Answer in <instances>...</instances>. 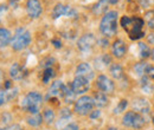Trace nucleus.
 <instances>
[{
  "mask_svg": "<svg viewBox=\"0 0 154 130\" xmlns=\"http://www.w3.org/2000/svg\"><path fill=\"white\" fill-rule=\"evenodd\" d=\"M127 105H128V101H127V99H121V101L119 102V104L115 107V109H114V113H115V115H119V113H121V112L126 111Z\"/></svg>",
  "mask_w": 154,
  "mask_h": 130,
  "instance_id": "7c9ffc66",
  "label": "nucleus"
},
{
  "mask_svg": "<svg viewBox=\"0 0 154 130\" xmlns=\"http://www.w3.org/2000/svg\"><path fill=\"white\" fill-rule=\"evenodd\" d=\"M43 97L37 91H30L24 97L21 102V108L29 113H38L42 107Z\"/></svg>",
  "mask_w": 154,
  "mask_h": 130,
  "instance_id": "20e7f679",
  "label": "nucleus"
},
{
  "mask_svg": "<svg viewBox=\"0 0 154 130\" xmlns=\"http://www.w3.org/2000/svg\"><path fill=\"white\" fill-rule=\"evenodd\" d=\"M94 107H95L94 98L90 97V96L83 95L78 99H76V102L74 103V111L76 112L77 115L85 116V115H89L93 111Z\"/></svg>",
  "mask_w": 154,
  "mask_h": 130,
  "instance_id": "39448f33",
  "label": "nucleus"
},
{
  "mask_svg": "<svg viewBox=\"0 0 154 130\" xmlns=\"http://www.w3.org/2000/svg\"><path fill=\"white\" fill-rule=\"evenodd\" d=\"M55 118H56V115H55V111H54L52 109H45V110H44V112H43V121H44L48 125L54 124Z\"/></svg>",
  "mask_w": 154,
  "mask_h": 130,
  "instance_id": "393cba45",
  "label": "nucleus"
},
{
  "mask_svg": "<svg viewBox=\"0 0 154 130\" xmlns=\"http://www.w3.org/2000/svg\"><path fill=\"white\" fill-rule=\"evenodd\" d=\"M100 115H101V111H100V110H93V111L89 113V116H90V118H91V119H94V118H98V117H100Z\"/></svg>",
  "mask_w": 154,
  "mask_h": 130,
  "instance_id": "72a5a7b5",
  "label": "nucleus"
},
{
  "mask_svg": "<svg viewBox=\"0 0 154 130\" xmlns=\"http://www.w3.org/2000/svg\"><path fill=\"white\" fill-rule=\"evenodd\" d=\"M151 80H152V79H151L147 74H145V76L141 77V88H142V90H143L145 92H147V93L152 92V90H153V84L151 83Z\"/></svg>",
  "mask_w": 154,
  "mask_h": 130,
  "instance_id": "b1692460",
  "label": "nucleus"
},
{
  "mask_svg": "<svg viewBox=\"0 0 154 130\" xmlns=\"http://www.w3.org/2000/svg\"><path fill=\"white\" fill-rule=\"evenodd\" d=\"M93 98H94V103H95V105H96L97 108H104V107H107V104L109 102L107 93L102 92V91L96 92L94 95Z\"/></svg>",
  "mask_w": 154,
  "mask_h": 130,
  "instance_id": "a211bd4d",
  "label": "nucleus"
},
{
  "mask_svg": "<svg viewBox=\"0 0 154 130\" xmlns=\"http://www.w3.org/2000/svg\"><path fill=\"white\" fill-rule=\"evenodd\" d=\"M11 118H12V117H11V115H10V113H7V112H5V113L1 116V121H2L4 123H7L8 121H11Z\"/></svg>",
  "mask_w": 154,
  "mask_h": 130,
  "instance_id": "f704fd0d",
  "label": "nucleus"
},
{
  "mask_svg": "<svg viewBox=\"0 0 154 130\" xmlns=\"http://www.w3.org/2000/svg\"><path fill=\"white\" fill-rule=\"evenodd\" d=\"M90 80L83 77H75V79L71 83V86L74 89V91L76 95H84L85 92L89 91L90 89Z\"/></svg>",
  "mask_w": 154,
  "mask_h": 130,
  "instance_id": "9d476101",
  "label": "nucleus"
},
{
  "mask_svg": "<svg viewBox=\"0 0 154 130\" xmlns=\"http://www.w3.org/2000/svg\"><path fill=\"white\" fill-rule=\"evenodd\" d=\"M0 130H21V128L18 124H12V125H6V127H0Z\"/></svg>",
  "mask_w": 154,
  "mask_h": 130,
  "instance_id": "2f4dec72",
  "label": "nucleus"
},
{
  "mask_svg": "<svg viewBox=\"0 0 154 130\" xmlns=\"http://www.w3.org/2000/svg\"><path fill=\"white\" fill-rule=\"evenodd\" d=\"M148 68H149V64L148 63H137V64H135L134 66V72L136 74V76L142 77V76L147 74Z\"/></svg>",
  "mask_w": 154,
  "mask_h": 130,
  "instance_id": "bb28decb",
  "label": "nucleus"
},
{
  "mask_svg": "<svg viewBox=\"0 0 154 130\" xmlns=\"http://www.w3.org/2000/svg\"><path fill=\"white\" fill-rule=\"evenodd\" d=\"M133 107H134L135 111L141 113V115H145V113H148L149 112V104H148V101L145 99V98H135L134 102H133Z\"/></svg>",
  "mask_w": 154,
  "mask_h": 130,
  "instance_id": "dca6fc26",
  "label": "nucleus"
},
{
  "mask_svg": "<svg viewBox=\"0 0 154 130\" xmlns=\"http://www.w3.org/2000/svg\"><path fill=\"white\" fill-rule=\"evenodd\" d=\"M26 122L31 127H39L43 123V115L40 113H31V116H29L26 118Z\"/></svg>",
  "mask_w": 154,
  "mask_h": 130,
  "instance_id": "4be33fe9",
  "label": "nucleus"
},
{
  "mask_svg": "<svg viewBox=\"0 0 154 130\" xmlns=\"http://www.w3.org/2000/svg\"><path fill=\"white\" fill-rule=\"evenodd\" d=\"M64 90H65V85L62 80H55L51 83L50 88H49V97H62L64 95Z\"/></svg>",
  "mask_w": 154,
  "mask_h": 130,
  "instance_id": "4468645a",
  "label": "nucleus"
},
{
  "mask_svg": "<svg viewBox=\"0 0 154 130\" xmlns=\"http://www.w3.org/2000/svg\"><path fill=\"white\" fill-rule=\"evenodd\" d=\"M152 123L154 124V115H153V117H152Z\"/></svg>",
  "mask_w": 154,
  "mask_h": 130,
  "instance_id": "37998d69",
  "label": "nucleus"
},
{
  "mask_svg": "<svg viewBox=\"0 0 154 130\" xmlns=\"http://www.w3.org/2000/svg\"><path fill=\"white\" fill-rule=\"evenodd\" d=\"M137 49H139V55H140V57H141L142 59H146V58H148V57L152 55L151 49H149L148 45L145 44V43H139V44H137Z\"/></svg>",
  "mask_w": 154,
  "mask_h": 130,
  "instance_id": "a878e982",
  "label": "nucleus"
},
{
  "mask_svg": "<svg viewBox=\"0 0 154 130\" xmlns=\"http://www.w3.org/2000/svg\"><path fill=\"white\" fill-rule=\"evenodd\" d=\"M112 52H113V56L115 58H123L126 52H127V46L125 44L123 40L121 39H116L114 40L113 45H112Z\"/></svg>",
  "mask_w": 154,
  "mask_h": 130,
  "instance_id": "2eb2a0df",
  "label": "nucleus"
},
{
  "mask_svg": "<svg viewBox=\"0 0 154 130\" xmlns=\"http://www.w3.org/2000/svg\"><path fill=\"white\" fill-rule=\"evenodd\" d=\"M96 86L100 91L104 93H112L115 89L114 82L106 74H100L97 76L96 79Z\"/></svg>",
  "mask_w": 154,
  "mask_h": 130,
  "instance_id": "6e6552de",
  "label": "nucleus"
},
{
  "mask_svg": "<svg viewBox=\"0 0 154 130\" xmlns=\"http://www.w3.org/2000/svg\"><path fill=\"white\" fill-rule=\"evenodd\" d=\"M107 8H108V1L107 0H98V2L94 5L93 7V12L94 14H106L107 13Z\"/></svg>",
  "mask_w": 154,
  "mask_h": 130,
  "instance_id": "aec40b11",
  "label": "nucleus"
},
{
  "mask_svg": "<svg viewBox=\"0 0 154 130\" xmlns=\"http://www.w3.org/2000/svg\"><path fill=\"white\" fill-rule=\"evenodd\" d=\"M6 11H7V6H6V5H0V23H1V17H2V14H4Z\"/></svg>",
  "mask_w": 154,
  "mask_h": 130,
  "instance_id": "4c0bfd02",
  "label": "nucleus"
},
{
  "mask_svg": "<svg viewBox=\"0 0 154 130\" xmlns=\"http://www.w3.org/2000/svg\"><path fill=\"white\" fill-rule=\"evenodd\" d=\"M97 39L93 33H85L78 39L77 41V47L83 55H89L96 46Z\"/></svg>",
  "mask_w": 154,
  "mask_h": 130,
  "instance_id": "423d86ee",
  "label": "nucleus"
},
{
  "mask_svg": "<svg viewBox=\"0 0 154 130\" xmlns=\"http://www.w3.org/2000/svg\"><path fill=\"white\" fill-rule=\"evenodd\" d=\"M147 76L151 78V79H154V66L149 65L148 70H147Z\"/></svg>",
  "mask_w": 154,
  "mask_h": 130,
  "instance_id": "c9c22d12",
  "label": "nucleus"
},
{
  "mask_svg": "<svg viewBox=\"0 0 154 130\" xmlns=\"http://www.w3.org/2000/svg\"><path fill=\"white\" fill-rule=\"evenodd\" d=\"M31 43V32L24 27H18L12 36L11 46L14 51H23L25 50Z\"/></svg>",
  "mask_w": 154,
  "mask_h": 130,
  "instance_id": "7ed1b4c3",
  "label": "nucleus"
},
{
  "mask_svg": "<svg viewBox=\"0 0 154 130\" xmlns=\"http://www.w3.org/2000/svg\"><path fill=\"white\" fill-rule=\"evenodd\" d=\"M77 14L76 10L71 6H66V5H63V4H56V6L54 7L52 10V18L58 19L63 16H66V17H70V18H75Z\"/></svg>",
  "mask_w": 154,
  "mask_h": 130,
  "instance_id": "0eeeda50",
  "label": "nucleus"
},
{
  "mask_svg": "<svg viewBox=\"0 0 154 130\" xmlns=\"http://www.w3.org/2000/svg\"><path fill=\"white\" fill-rule=\"evenodd\" d=\"M107 1H108V4H110V5H115V4H117L119 0H107Z\"/></svg>",
  "mask_w": 154,
  "mask_h": 130,
  "instance_id": "ea45409f",
  "label": "nucleus"
},
{
  "mask_svg": "<svg viewBox=\"0 0 154 130\" xmlns=\"http://www.w3.org/2000/svg\"><path fill=\"white\" fill-rule=\"evenodd\" d=\"M11 40H12L11 31L5 27H0V49H4L7 45H10Z\"/></svg>",
  "mask_w": 154,
  "mask_h": 130,
  "instance_id": "f3484780",
  "label": "nucleus"
},
{
  "mask_svg": "<svg viewBox=\"0 0 154 130\" xmlns=\"http://www.w3.org/2000/svg\"><path fill=\"white\" fill-rule=\"evenodd\" d=\"M146 23H147V26L151 29V30H154V10H151V11H147L145 13V19Z\"/></svg>",
  "mask_w": 154,
  "mask_h": 130,
  "instance_id": "c85d7f7f",
  "label": "nucleus"
},
{
  "mask_svg": "<svg viewBox=\"0 0 154 130\" xmlns=\"http://www.w3.org/2000/svg\"><path fill=\"white\" fill-rule=\"evenodd\" d=\"M63 130H79V128L76 123H69L63 128Z\"/></svg>",
  "mask_w": 154,
  "mask_h": 130,
  "instance_id": "473e14b6",
  "label": "nucleus"
},
{
  "mask_svg": "<svg viewBox=\"0 0 154 130\" xmlns=\"http://www.w3.org/2000/svg\"><path fill=\"white\" fill-rule=\"evenodd\" d=\"M120 24L122 29L127 32L129 39L132 40H139L145 37V20L137 16L129 17V16H123L121 17Z\"/></svg>",
  "mask_w": 154,
  "mask_h": 130,
  "instance_id": "f257e3e1",
  "label": "nucleus"
},
{
  "mask_svg": "<svg viewBox=\"0 0 154 130\" xmlns=\"http://www.w3.org/2000/svg\"><path fill=\"white\" fill-rule=\"evenodd\" d=\"M107 130H119L117 128H114V127H110V128H108Z\"/></svg>",
  "mask_w": 154,
  "mask_h": 130,
  "instance_id": "a19ab883",
  "label": "nucleus"
},
{
  "mask_svg": "<svg viewBox=\"0 0 154 130\" xmlns=\"http://www.w3.org/2000/svg\"><path fill=\"white\" fill-rule=\"evenodd\" d=\"M151 56H152V59H153V62H154V49L152 50V55H151Z\"/></svg>",
  "mask_w": 154,
  "mask_h": 130,
  "instance_id": "79ce46f5",
  "label": "nucleus"
},
{
  "mask_svg": "<svg viewBox=\"0 0 154 130\" xmlns=\"http://www.w3.org/2000/svg\"><path fill=\"white\" fill-rule=\"evenodd\" d=\"M27 74L25 68L23 65H20L19 63H13L10 68V77L13 80H21L25 78V76Z\"/></svg>",
  "mask_w": 154,
  "mask_h": 130,
  "instance_id": "ddd939ff",
  "label": "nucleus"
},
{
  "mask_svg": "<svg viewBox=\"0 0 154 130\" xmlns=\"http://www.w3.org/2000/svg\"><path fill=\"white\" fill-rule=\"evenodd\" d=\"M55 70L50 66V68H45V70L43 71V74H42V80H43V83L44 84H48L54 77H55Z\"/></svg>",
  "mask_w": 154,
  "mask_h": 130,
  "instance_id": "cd10ccee",
  "label": "nucleus"
},
{
  "mask_svg": "<svg viewBox=\"0 0 154 130\" xmlns=\"http://www.w3.org/2000/svg\"><path fill=\"white\" fill-rule=\"evenodd\" d=\"M75 74L77 77H83V78H87L89 80L95 77V72H94V70L89 63H81L76 68Z\"/></svg>",
  "mask_w": 154,
  "mask_h": 130,
  "instance_id": "f8f14e48",
  "label": "nucleus"
},
{
  "mask_svg": "<svg viewBox=\"0 0 154 130\" xmlns=\"http://www.w3.org/2000/svg\"><path fill=\"white\" fill-rule=\"evenodd\" d=\"M26 11L31 19H37L43 13V5L39 0H26Z\"/></svg>",
  "mask_w": 154,
  "mask_h": 130,
  "instance_id": "1a4fd4ad",
  "label": "nucleus"
},
{
  "mask_svg": "<svg viewBox=\"0 0 154 130\" xmlns=\"http://www.w3.org/2000/svg\"><path fill=\"white\" fill-rule=\"evenodd\" d=\"M0 83H2V82H1V80H0Z\"/></svg>",
  "mask_w": 154,
  "mask_h": 130,
  "instance_id": "c03bdc74",
  "label": "nucleus"
},
{
  "mask_svg": "<svg viewBox=\"0 0 154 130\" xmlns=\"http://www.w3.org/2000/svg\"><path fill=\"white\" fill-rule=\"evenodd\" d=\"M109 72H110V76L114 78V79H121L123 77V69L120 64H112L110 68H109Z\"/></svg>",
  "mask_w": 154,
  "mask_h": 130,
  "instance_id": "412c9836",
  "label": "nucleus"
},
{
  "mask_svg": "<svg viewBox=\"0 0 154 130\" xmlns=\"http://www.w3.org/2000/svg\"><path fill=\"white\" fill-rule=\"evenodd\" d=\"M52 44H54V46L56 49H60L62 47V41L58 40V39H52Z\"/></svg>",
  "mask_w": 154,
  "mask_h": 130,
  "instance_id": "e433bc0d",
  "label": "nucleus"
},
{
  "mask_svg": "<svg viewBox=\"0 0 154 130\" xmlns=\"http://www.w3.org/2000/svg\"><path fill=\"white\" fill-rule=\"evenodd\" d=\"M18 91H19V89L18 88H14V86L12 89L6 90L2 86V84L0 83V107L4 105V104H6L7 102L14 99L17 97V95H18Z\"/></svg>",
  "mask_w": 154,
  "mask_h": 130,
  "instance_id": "9b49d317",
  "label": "nucleus"
},
{
  "mask_svg": "<svg viewBox=\"0 0 154 130\" xmlns=\"http://www.w3.org/2000/svg\"><path fill=\"white\" fill-rule=\"evenodd\" d=\"M76 93L74 91L71 84L66 85L65 86V90H64V95H63V99L66 104H71V103H75L76 102Z\"/></svg>",
  "mask_w": 154,
  "mask_h": 130,
  "instance_id": "6ab92c4d",
  "label": "nucleus"
},
{
  "mask_svg": "<svg viewBox=\"0 0 154 130\" xmlns=\"http://www.w3.org/2000/svg\"><path fill=\"white\" fill-rule=\"evenodd\" d=\"M136 111H128L126 112L122 117V124L127 128H133V122H134V117Z\"/></svg>",
  "mask_w": 154,
  "mask_h": 130,
  "instance_id": "5701e85b",
  "label": "nucleus"
},
{
  "mask_svg": "<svg viewBox=\"0 0 154 130\" xmlns=\"http://www.w3.org/2000/svg\"><path fill=\"white\" fill-rule=\"evenodd\" d=\"M71 117V110L69 108H63L59 111V121L60 122H66Z\"/></svg>",
  "mask_w": 154,
  "mask_h": 130,
  "instance_id": "c756f323",
  "label": "nucleus"
},
{
  "mask_svg": "<svg viewBox=\"0 0 154 130\" xmlns=\"http://www.w3.org/2000/svg\"><path fill=\"white\" fill-rule=\"evenodd\" d=\"M10 1V5H12V6H14V5H17L18 2H19L20 0H8Z\"/></svg>",
  "mask_w": 154,
  "mask_h": 130,
  "instance_id": "58836bf2",
  "label": "nucleus"
},
{
  "mask_svg": "<svg viewBox=\"0 0 154 130\" xmlns=\"http://www.w3.org/2000/svg\"><path fill=\"white\" fill-rule=\"evenodd\" d=\"M117 19H119V14L116 11H109L106 14H103L100 23V31L106 38H112L116 35Z\"/></svg>",
  "mask_w": 154,
  "mask_h": 130,
  "instance_id": "f03ea898",
  "label": "nucleus"
}]
</instances>
